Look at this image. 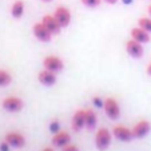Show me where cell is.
Wrapping results in <instances>:
<instances>
[{
    "label": "cell",
    "mask_w": 151,
    "mask_h": 151,
    "mask_svg": "<svg viewBox=\"0 0 151 151\" xmlns=\"http://www.w3.org/2000/svg\"><path fill=\"white\" fill-rule=\"evenodd\" d=\"M112 140V135L107 128H99L95 135V145H96L98 150L104 151L110 147Z\"/></svg>",
    "instance_id": "cell-1"
},
{
    "label": "cell",
    "mask_w": 151,
    "mask_h": 151,
    "mask_svg": "<svg viewBox=\"0 0 151 151\" xmlns=\"http://www.w3.org/2000/svg\"><path fill=\"white\" fill-rule=\"evenodd\" d=\"M103 109H104L106 114H107V116H109L110 119L115 120V119H118V118L120 116L119 104H118V102L115 99H112V98H107V99L104 100Z\"/></svg>",
    "instance_id": "cell-2"
},
{
    "label": "cell",
    "mask_w": 151,
    "mask_h": 151,
    "mask_svg": "<svg viewBox=\"0 0 151 151\" xmlns=\"http://www.w3.org/2000/svg\"><path fill=\"white\" fill-rule=\"evenodd\" d=\"M1 106H3V109L8 112H17L23 109L24 103H23V100L17 96H7L6 99L1 102Z\"/></svg>",
    "instance_id": "cell-3"
},
{
    "label": "cell",
    "mask_w": 151,
    "mask_h": 151,
    "mask_svg": "<svg viewBox=\"0 0 151 151\" xmlns=\"http://www.w3.org/2000/svg\"><path fill=\"white\" fill-rule=\"evenodd\" d=\"M43 66H44L46 70H50V71H52V72H59V71L63 70L64 63H63V60L60 59L59 56H54V55H51V56L44 58V60H43Z\"/></svg>",
    "instance_id": "cell-4"
},
{
    "label": "cell",
    "mask_w": 151,
    "mask_h": 151,
    "mask_svg": "<svg viewBox=\"0 0 151 151\" xmlns=\"http://www.w3.org/2000/svg\"><path fill=\"white\" fill-rule=\"evenodd\" d=\"M54 16H55V19L58 20V23L62 26V28L63 27H67L71 23V12H70L68 8H66V7H63V6L58 7V8L55 9Z\"/></svg>",
    "instance_id": "cell-5"
},
{
    "label": "cell",
    "mask_w": 151,
    "mask_h": 151,
    "mask_svg": "<svg viewBox=\"0 0 151 151\" xmlns=\"http://www.w3.org/2000/svg\"><path fill=\"white\" fill-rule=\"evenodd\" d=\"M32 32H34L35 37H36L37 40H40V42H43V43H48L52 37V34L47 29V27L43 23L34 24V27H32Z\"/></svg>",
    "instance_id": "cell-6"
},
{
    "label": "cell",
    "mask_w": 151,
    "mask_h": 151,
    "mask_svg": "<svg viewBox=\"0 0 151 151\" xmlns=\"http://www.w3.org/2000/svg\"><path fill=\"white\" fill-rule=\"evenodd\" d=\"M126 51H127V54L130 55L131 58L139 59V58L143 56V52H145V50H143V46L140 44L139 42L131 39V40H128V42L126 43Z\"/></svg>",
    "instance_id": "cell-7"
},
{
    "label": "cell",
    "mask_w": 151,
    "mask_h": 151,
    "mask_svg": "<svg viewBox=\"0 0 151 151\" xmlns=\"http://www.w3.org/2000/svg\"><path fill=\"white\" fill-rule=\"evenodd\" d=\"M150 130H151V123L148 122V120H140V122H138L137 124L131 128L132 135H134V138H137V139L145 138L146 135L150 132Z\"/></svg>",
    "instance_id": "cell-8"
},
{
    "label": "cell",
    "mask_w": 151,
    "mask_h": 151,
    "mask_svg": "<svg viewBox=\"0 0 151 151\" xmlns=\"http://www.w3.org/2000/svg\"><path fill=\"white\" fill-rule=\"evenodd\" d=\"M112 135L116 139L122 140V142H131L134 139V135L130 128H127L126 126H115L112 130Z\"/></svg>",
    "instance_id": "cell-9"
},
{
    "label": "cell",
    "mask_w": 151,
    "mask_h": 151,
    "mask_svg": "<svg viewBox=\"0 0 151 151\" xmlns=\"http://www.w3.org/2000/svg\"><path fill=\"white\" fill-rule=\"evenodd\" d=\"M6 140L11 147H15V148H20V147H24L26 145V138L24 135H22L20 132H16V131H11L6 135Z\"/></svg>",
    "instance_id": "cell-10"
},
{
    "label": "cell",
    "mask_w": 151,
    "mask_h": 151,
    "mask_svg": "<svg viewBox=\"0 0 151 151\" xmlns=\"http://www.w3.org/2000/svg\"><path fill=\"white\" fill-rule=\"evenodd\" d=\"M70 142H71V135L67 131H59L52 137V145H54L55 147L63 148L64 146L70 145Z\"/></svg>",
    "instance_id": "cell-11"
},
{
    "label": "cell",
    "mask_w": 151,
    "mask_h": 151,
    "mask_svg": "<svg viewBox=\"0 0 151 151\" xmlns=\"http://www.w3.org/2000/svg\"><path fill=\"white\" fill-rule=\"evenodd\" d=\"M37 79H39V82L42 83L43 86L51 87V86H54L55 83H56V75H55V72H52V71H50V70L44 68L43 71L39 72Z\"/></svg>",
    "instance_id": "cell-12"
},
{
    "label": "cell",
    "mask_w": 151,
    "mask_h": 151,
    "mask_svg": "<svg viewBox=\"0 0 151 151\" xmlns=\"http://www.w3.org/2000/svg\"><path fill=\"white\" fill-rule=\"evenodd\" d=\"M42 23L47 27V29L52 35H58L60 32V29H62V26L58 23V20L55 19V16H51V15H46V16L43 17Z\"/></svg>",
    "instance_id": "cell-13"
},
{
    "label": "cell",
    "mask_w": 151,
    "mask_h": 151,
    "mask_svg": "<svg viewBox=\"0 0 151 151\" xmlns=\"http://www.w3.org/2000/svg\"><path fill=\"white\" fill-rule=\"evenodd\" d=\"M86 126V111L83 110H79L74 114L72 116V122H71V127L74 131H80L83 127Z\"/></svg>",
    "instance_id": "cell-14"
},
{
    "label": "cell",
    "mask_w": 151,
    "mask_h": 151,
    "mask_svg": "<svg viewBox=\"0 0 151 151\" xmlns=\"http://www.w3.org/2000/svg\"><path fill=\"white\" fill-rule=\"evenodd\" d=\"M131 37L137 42H139L140 44H145V43H148L150 42V34L147 31H145L143 28H140L139 26L135 27V28L131 29Z\"/></svg>",
    "instance_id": "cell-15"
},
{
    "label": "cell",
    "mask_w": 151,
    "mask_h": 151,
    "mask_svg": "<svg viewBox=\"0 0 151 151\" xmlns=\"http://www.w3.org/2000/svg\"><path fill=\"white\" fill-rule=\"evenodd\" d=\"M24 14V1L23 0H16L11 7V15L15 19H20Z\"/></svg>",
    "instance_id": "cell-16"
},
{
    "label": "cell",
    "mask_w": 151,
    "mask_h": 151,
    "mask_svg": "<svg viewBox=\"0 0 151 151\" xmlns=\"http://www.w3.org/2000/svg\"><path fill=\"white\" fill-rule=\"evenodd\" d=\"M96 122H98V118H96V114L94 112V110H86V127L92 130L96 126Z\"/></svg>",
    "instance_id": "cell-17"
},
{
    "label": "cell",
    "mask_w": 151,
    "mask_h": 151,
    "mask_svg": "<svg viewBox=\"0 0 151 151\" xmlns=\"http://www.w3.org/2000/svg\"><path fill=\"white\" fill-rule=\"evenodd\" d=\"M12 82V76L8 71L0 70V87H6Z\"/></svg>",
    "instance_id": "cell-18"
},
{
    "label": "cell",
    "mask_w": 151,
    "mask_h": 151,
    "mask_svg": "<svg viewBox=\"0 0 151 151\" xmlns=\"http://www.w3.org/2000/svg\"><path fill=\"white\" fill-rule=\"evenodd\" d=\"M138 26L145 31H147L148 34H151V17H140L138 22Z\"/></svg>",
    "instance_id": "cell-19"
},
{
    "label": "cell",
    "mask_w": 151,
    "mask_h": 151,
    "mask_svg": "<svg viewBox=\"0 0 151 151\" xmlns=\"http://www.w3.org/2000/svg\"><path fill=\"white\" fill-rule=\"evenodd\" d=\"M86 7H90V8H95L98 7L100 3H102V0H80Z\"/></svg>",
    "instance_id": "cell-20"
},
{
    "label": "cell",
    "mask_w": 151,
    "mask_h": 151,
    "mask_svg": "<svg viewBox=\"0 0 151 151\" xmlns=\"http://www.w3.org/2000/svg\"><path fill=\"white\" fill-rule=\"evenodd\" d=\"M62 151H79V147L75 145H67L62 148Z\"/></svg>",
    "instance_id": "cell-21"
},
{
    "label": "cell",
    "mask_w": 151,
    "mask_h": 151,
    "mask_svg": "<svg viewBox=\"0 0 151 151\" xmlns=\"http://www.w3.org/2000/svg\"><path fill=\"white\" fill-rule=\"evenodd\" d=\"M50 130H51V132H59V123L58 122H54V123H51V126H50Z\"/></svg>",
    "instance_id": "cell-22"
},
{
    "label": "cell",
    "mask_w": 151,
    "mask_h": 151,
    "mask_svg": "<svg viewBox=\"0 0 151 151\" xmlns=\"http://www.w3.org/2000/svg\"><path fill=\"white\" fill-rule=\"evenodd\" d=\"M94 104L96 106V107H103V104H104V102H102V99L100 98H94Z\"/></svg>",
    "instance_id": "cell-23"
},
{
    "label": "cell",
    "mask_w": 151,
    "mask_h": 151,
    "mask_svg": "<svg viewBox=\"0 0 151 151\" xmlns=\"http://www.w3.org/2000/svg\"><path fill=\"white\" fill-rule=\"evenodd\" d=\"M146 72H147V75H150V76H151V63L147 66V68H146Z\"/></svg>",
    "instance_id": "cell-24"
},
{
    "label": "cell",
    "mask_w": 151,
    "mask_h": 151,
    "mask_svg": "<svg viewBox=\"0 0 151 151\" xmlns=\"http://www.w3.org/2000/svg\"><path fill=\"white\" fill-rule=\"evenodd\" d=\"M104 1H107L109 4H115L118 1V0H104Z\"/></svg>",
    "instance_id": "cell-25"
},
{
    "label": "cell",
    "mask_w": 151,
    "mask_h": 151,
    "mask_svg": "<svg viewBox=\"0 0 151 151\" xmlns=\"http://www.w3.org/2000/svg\"><path fill=\"white\" fill-rule=\"evenodd\" d=\"M123 3H124V4H131L132 0H123Z\"/></svg>",
    "instance_id": "cell-26"
},
{
    "label": "cell",
    "mask_w": 151,
    "mask_h": 151,
    "mask_svg": "<svg viewBox=\"0 0 151 151\" xmlns=\"http://www.w3.org/2000/svg\"><path fill=\"white\" fill-rule=\"evenodd\" d=\"M43 151H54V148H51V147H46Z\"/></svg>",
    "instance_id": "cell-27"
},
{
    "label": "cell",
    "mask_w": 151,
    "mask_h": 151,
    "mask_svg": "<svg viewBox=\"0 0 151 151\" xmlns=\"http://www.w3.org/2000/svg\"><path fill=\"white\" fill-rule=\"evenodd\" d=\"M148 14H150V16H151V6L148 7Z\"/></svg>",
    "instance_id": "cell-28"
},
{
    "label": "cell",
    "mask_w": 151,
    "mask_h": 151,
    "mask_svg": "<svg viewBox=\"0 0 151 151\" xmlns=\"http://www.w3.org/2000/svg\"><path fill=\"white\" fill-rule=\"evenodd\" d=\"M42 1H44V3H48V1H52V0H42Z\"/></svg>",
    "instance_id": "cell-29"
}]
</instances>
